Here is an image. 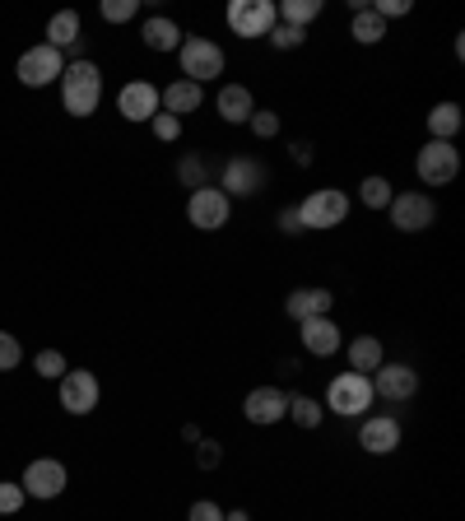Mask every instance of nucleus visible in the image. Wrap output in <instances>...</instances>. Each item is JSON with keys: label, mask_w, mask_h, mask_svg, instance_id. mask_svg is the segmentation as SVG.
I'll return each mask as SVG.
<instances>
[{"label": "nucleus", "mask_w": 465, "mask_h": 521, "mask_svg": "<svg viewBox=\"0 0 465 521\" xmlns=\"http://www.w3.org/2000/svg\"><path fill=\"white\" fill-rule=\"evenodd\" d=\"M219 461H224V447H219L214 438H200V442H196V466H200V470H214Z\"/></svg>", "instance_id": "35"}, {"label": "nucleus", "mask_w": 465, "mask_h": 521, "mask_svg": "<svg viewBox=\"0 0 465 521\" xmlns=\"http://www.w3.org/2000/svg\"><path fill=\"white\" fill-rule=\"evenodd\" d=\"M386 363V349H382V340H377V335H359V340H349V368H354V373H377V368H382Z\"/></svg>", "instance_id": "22"}, {"label": "nucleus", "mask_w": 465, "mask_h": 521, "mask_svg": "<svg viewBox=\"0 0 465 521\" xmlns=\"http://www.w3.org/2000/svg\"><path fill=\"white\" fill-rule=\"evenodd\" d=\"M228 214H233V201H228L224 191L214 187H196L191 191V201H186V219L200 228V233H219L228 224Z\"/></svg>", "instance_id": "6"}, {"label": "nucleus", "mask_w": 465, "mask_h": 521, "mask_svg": "<svg viewBox=\"0 0 465 521\" xmlns=\"http://www.w3.org/2000/svg\"><path fill=\"white\" fill-rule=\"evenodd\" d=\"M19 508H24V489L10 480H0V512L10 517V512H19Z\"/></svg>", "instance_id": "37"}, {"label": "nucleus", "mask_w": 465, "mask_h": 521, "mask_svg": "<svg viewBox=\"0 0 465 521\" xmlns=\"http://www.w3.org/2000/svg\"><path fill=\"white\" fill-rule=\"evenodd\" d=\"M98 396H103V387H98V377L89 373V368H70L66 377H61V410L75 419L93 415L98 410Z\"/></svg>", "instance_id": "7"}, {"label": "nucleus", "mask_w": 465, "mask_h": 521, "mask_svg": "<svg viewBox=\"0 0 465 521\" xmlns=\"http://www.w3.org/2000/svg\"><path fill=\"white\" fill-rule=\"evenodd\" d=\"M98 98H103V70L93 66V61H70L61 70V107H66L70 117H93L98 112Z\"/></svg>", "instance_id": "1"}, {"label": "nucleus", "mask_w": 465, "mask_h": 521, "mask_svg": "<svg viewBox=\"0 0 465 521\" xmlns=\"http://www.w3.org/2000/svg\"><path fill=\"white\" fill-rule=\"evenodd\" d=\"M266 163L261 159H247V154H238V159L224 163V182H219V191H224L228 201L233 196H256V191L266 187Z\"/></svg>", "instance_id": "10"}, {"label": "nucleus", "mask_w": 465, "mask_h": 521, "mask_svg": "<svg viewBox=\"0 0 465 521\" xmlns=\"http://www.w3.org/2000/svg\"><path fill=\"white\" fill-rule=\"evenodd\" d=\"M224 521H252V512H242V508H233V512H224Z\"/></svg>", "instance_id": "42"}, {"label": "nucleus", "mask_w": 465, "mask_h": 521, "mask_svg": "<svg viewBox=\"0 0 465 521\" xmlns=\"http://www.w3.org/2000/svg\"><path fill=\"white\" fill-rule=\"evenodd\" d=\"M391 196H396V191H391V182H386L382 173H372V177H363V182H359L363 210H386V205H391Z\"/></svg>", "instance_id": "26"}, {"label": "nucleus", "mask_w": 465, "mask_h": 521, "mask_svg": "<svg viewBox=\"0 0 465 521\" xmlns=\"http://www.w3.org/2000/svg\"><path fill=\"white\" fill-rule=\"evenodd\" d=\"M372 382L363 373H340L326 387V405H331V415H340V419H359L363 410H372Z\"/></svg>", "instance_id": "3"}, {"label": "nucleus", "mask_w": 465, "mask_h": 521, "mask_svg": "<svg viewBox=\"0 0 465 521\" xmlns=\"http://www.w3.org/2000/svg\"><path fill=\"white\" fill-rule=\"evenodd\" d=\"M66 484H70L66 466L52 461V456H38V461H28L24 484H19V489H24L28 498H56V494H66Z\"/></svg>", "instance_id": "12"}, {"label": "nucleus", "mask_w": 465, "mask_h": 521, "mask_svg": "<svg viewBox=\"0 0 465 521\" xmlns=\"http://www.w3.org/2000/svg\"><path fill=\"white\" fill-rule=\"evenodd\" d=\"M298 428H321V419H326V410H321V401H312V396H289V415Z\"/></svg>", "instance_id": "28"}, {"label": "nucleus", "mask_w": 465, "mask_h": 521, "mask_svg": "<svg viewBox=\"0 0 465 521\" xmlns=\"http://www.w3.org/2000/svg\"><path fill=\"white\" fill-rule=\"evenodd\" d=\"M247 126H252V131L261 135V140H275V135H279V117H275V112H266V107H256Z\"/></svg>", "instance_id": "36"}, {"label": "nucleus", "mask_w": 465, "mask_h": 521, "mask_svg": "<svg viewBox=\"0 0 465 521\" xmlns=\"http://www.w3.org/2000/svg\"><path fill=\"white\" fill-rule=\"evenodd\" d=\"M298 331H303V349L307 354H317V359H331V354H340V326H335L331 317H307L298 321Z\"/></svg>", "instance_id": "18"}, {"label": "nucleus", "mask_w": 465, "mask_h": 521, "mask_svg": "<svg viewBox=\"0 0 465 521\" xmlns=\"http://www.w3.org/2000/svg\"><path fill=\"white\" fill-rule=\"evenodd\" d=\"M414 173H419L424 187H447V182L461 173V149H456L452 140H428V145L419 149V159H414Z\"/></svg>", "instance_id": "4"}, {"label": "nucleus", "mask_w": 465, "mask_h": 521, "mask_svg": "<svg viewBox=\"0 0 465 521\" xmlns=\"http://www.w3.org/2000/svg\"><path fill=\"white\" fill-rule=\"evenodd\" d=\"M177 56H182V80H191V84L214 80V75H224V66H228L224 47L214 38H182Z\"/></svg>", "instance_id": "2"}, {"label": "nucleus", "mask_w": 465, "mask_h": 521, "mask_svg": "<svg viewBox=\"0 0 465 521\" xmlns=\"http://www.w3.org/2000/svg\"><path fill=\"white\" fill-rule=\"evenodd\" d=\"M19 363H24V345H19L10 331H0V373H10Z\"/></svg>", "instance_id": "32"}, {"label": "nucleus", "mask_w": 465, "mask_h": 521, "mask_svg": "<svg viewBox=\"0 0 465 521\" xmlns=\"http://www.w3.org/2000/svg\"><path fill=\"white\" fill-rule=\"evenodd\" d=\"M279 228H284V233H293V238H298V233H307L303 219H298V210H279Z\"/></svg>", "instance_id": "40"}, {"label": "nucleus", "mask_w": 465, "mask_h": 521, "mask_svg": "<svg viewBox=\"0 0 465 521\" xmlns=\"http://www.w3.org/2000/svg\"><path fill=\"white\" fill-rule=\"evenodd\" d=\"M331 303H335V294H331V289H293V294L284 298V312H289L293 321H307V317H331Z\"/></svg>", "instance_id": "19"}, {"label": "nucleus", "mask_w": 465, "mask_h": 521, "mask_svg": "<svg viewBox=\"0 0 465 521\" xmlns=\"http://www.w3.org/2000/svg\"><path fill=\"white\" fill-rule=\"evenodd\" d=\"M186 521H224V508H219V503H210V498H200V503H191Z\"/></svg>", "instance_id": "38"}, {"label": "nucleus", "mask_w": 465, "mask_h": 521, "mask_svg": "<svg viewBox=\"0 0 465 521\" xmlns=\"http://www.w3.org/2000/svg\"><path fill=\"white\" fill-rule=\"evenodd\" d=\"M140 38H145L149 52H177V47H182V28H177L173 19H163V14H154V19H145V28H140Z\"/></svg>", "instance_id": "21"}, {"label": "nucleus", "mask_w": 465, "mask_h": 521, "mask_svg": "<svg viewBox=\"0 0 465 521\" xmlns=\"http://www.w3.org/2000/svg\"><path fill=\"white\" fill-rule=\"evenodd\" d=\"M200 84H191V80H173L168 89H159V112H168V117H177L182 121L186 112H196L200 107Z\"/></svg>", "instance_id": "20"}, {"label": "nucleus", "mask_w": 465, "mask_h": 521, "mask_svg": "<svg viewBox=\"0 0 465 521\" xmlns=\"http://www.w3.org/2000/svg\"><path fill=\"white\" fill-rule=\"evenodd\" d=\"M33 368H38L42 377H52V382H61V377L70 373V368H66V354H61V349H42L38 359H33Z\"/></svg>", "instance_id": "30"}, {"label": "nucleus", "mask_w": 465, "mask_h": 521, "mask_svg": "<svg viewBox=\"0 0 465 521\" xmlns=\"http://www.w3.org/2000/svg\"><path fill=\"white\" fill-rule=\"evenodd\" d=\"M298 219H303V228H340L349 219V196L335 187L312 191V196L298 205Z\"/></svg>", "instance_id": "5"}, {"label": "nucleus", "mask_w": 465, "mask_h": 521, "mask_svg": "<svg viewBox=\"0 0 465 521\" xmlns=\"http://www.w3.org/2000/svg\"><path fill=\"white\" fill-rule=\"evenodd\" d=\"M80 42V14L75 10H61V14H52V24H47V47H75Z\"/></svg>", "instance_id": "23"}, {"label": "nucleus", "mask_w": 465, "mask_h": 521, "mask_svg": "<svg viewBox=\"0 0 465 521\" xmlns=\"http://www.w3.org/2000/svg\"><path fill=\"white\" fill-rule=\"evenodd\" d=\"M61 70H66V61H61V52L56 47H28L24 56H19V84H28V89H42V84L61 80Z\"/></svg>", "instance_id": "11"}, {"label": "nucleus", "mask_w": 465, "mask_h": 521, "mask_svg": "<svg viewBox=\"0 0 465 521\" xmlns=\"http://www.w3.org/2000/svg\"><path fill=\"white\" fill-rule=\"evenodd\" d=\"M266 38L275 42L279 52H293V47H303V42H307V28H293V24H279V19H275V28H270Z\"/></svg>", "instance_id": "29"}, {"label": "nucleus", "mask_w": 465, "mask_h": 521, "mask_svg": "<svg viewBox=\"0 0 465 521\" xmlns=\"http://www.w3.org/2000/svg\"><path fill=\"white\" fill-rule=\"evenodd\" d=\"M349 33H354V42H363V47H377V42L386 38V19H377V14H372V5H363V10H354V24H349Z\"/></svg>", "instance_id": "25"}, {"label": "nucleus", "mask_w": 465, "mask_h": 521, "mask_svg": "<svg viewBox=\"0 0 465 521\" xmlns=\"http://www.w3.org/2000/svg\"><path fill=\"white\" fill-rule=\"evenodd\" d=\"M149 131H154V140H163V145H173V140H182V121L168 117V112H159V117L149 121Z\"/></svg>", "instance_id": "33"}, {"label": "nucleus", "mask_w": 465, "mask_h": 521, "mask_svg": "<svg viewBox=\"0 0 465 521\" xmlns=\"http://www.w3.org/2000/svg\"><path fill=\"white\" fill-rule=\"evenodd\" d=\"M275 14H279V24L307 28L321 14V0H284V5H275Z\"/></svg>", "instance_id": "27"}, {"label": "nucleus", "mask_w": 465, "mask_h": 521, "mask_svg": "<svg viewBox=\"0 0 465 521\" xmlns=\"http://www.w3.org/2000/svg\"><path fill=\"white\" fill-rule=\"evenodd\" d=\"M359 447L368 456H391L400 447V419L391 415H368L359 424Z\"/></svg>", "instance_id": "15"}, {"label": "nucleus", "mask_w": 465, "mask_h": 521, "mask_svg": "<svg viewBox=\"0 0 465 521\" xmlns=\"http://www.w3.org/2000/svg\"><path fill=\"white\" fill-rule=\"evenodd\" d=\"M377 19H405L410 14V0H382V5H372Z\"/></svg>", "instance_id": "39"}, {"label": "nucleus", "mask_w": 465, "mask_h": 521, "mask_svg": "<svg viewBox=\"0 0 465 521\" xmlns=\"http://www.w3.org/2000/svg\"><path fill=\"white\" fill-rule=\"evenodd\" d=\"M275 5L270 0H233L228 5V28L238 33V38H266L270 28H275Z\"/></svg>", "instance_id": "9"}, {"label": "nucleus", "mask_w": 465, "mask_h": 521, "mask_svg": "<svg viewBox=\"0 0 465 521\" xmlns=\"http://www.w3.org/2000/svg\"><path fill=\"white\" fill-rule=\"evenodd\" d=\"M177 177H182L191 191H196V187H210V182H205V163H200L196 154H186V159L177 163Z\"/></svg>", "instance_id": "34"}, {"label": "nucleus", "mask_w": 465, "mask_h": 521, "mask_svg": "<svg viewBox=\"0 0 465 521\" xmlns=\"http://www.w3.org/2000/svg\"><path fill=\"white\" fill-rule=\"evenodd\" d=\"M293 159L307 168V163H312V145H303V140H298V145H293Z\"/></svg>", "instance_id": "41"}, {"label": "nucleus", "mask_w": 465, "mask_h": 521, "mask_svg": "<svg viewBox=\"0 0 465 521\" xmlns=\"http://www.w3.org/2000/svg\"><path fill=\"white\" fill-rule=\"evenodd\" d=\"M98 14H103L107 24H126V19H135V14H140V5H135V0H103V5H98Z\"/></svg>", "instance_id": "31"}, {"label": "nucleus", "mask_w": 465, "mask_h": 521, "mask_svg": "<svg viewBox=\"0 0 465 521\" xmlns=\"http://www.w3.org/2000/svg\"><path fill=\"white\" fill-rule=\"evenodd\" d=\"M214 112L228 121V126H247L256 112V98L247 84H219V94H214Z\"/></svg>", "instance_id": "17"}, {"label": "nucleus", "mask_w": 465, "mask_h": 521, "mask_svg": "<svg viewBox=\"0 0 465 521\" xmlns=\"http://www.w3.org/2000/svg\"><path fill=\"white\" fill-rule=\"evenodd\" d=\"M461 107L456 103H438L433 112H428V135L433 140H456V131H461Z\"/></svg>", "instance_id": "24"}, {"label": "nucleus", "mask_w": 465, "mask_h": 521, "mask_svg": "<svg viewBox=\"0 0 465 521\" xmlns=\"http://www.w3.org/2000/svg\"><path fill=\"white\" fill-rule=\"evenodd\" d=\"M242 415H247V424H279V419L289 415V396L279 387H252L247 391V401H242Z\"/></svg>", "instance_id": "14"}, {"label": "nucleus", "mask_w": 465, "mask_h": 521, "mask_svg": "<svg viewBox=\"0 0 465 521\" xmlns=\"http://www.w3.org/2000/svg\"><path fill=\"white\" fill-rule=\"evenodd\" d=\"M391 224L400 228V233H424L433 219H438V205L428 201L424 191H400V196H391Z\"/></svg>", "instance_id": "8"}, {"label": "nucleus", "mask_w": 465, "mask_h": 521, "mask_svg": "<svg viewBox=\"0 0 465 521\" xmlns=\"http://www.w3.org/2000/svg\"><path fill=\"white\" fill-rule=\"evenodd\" d=\"M117 112L126 121H154L159 117V89L149 80H135V84H121L117 94Z\"/></svg>", "instance_id": "16"}, {"label": "nucleus", "mask_w": 465, "mask_h": 521, "mask_svg": "<svg viewBox=\"0 0 465 521\" xmlns=\"http://www.w3.org/2000/svg\"><path fill=\"white\" fill-rule=\"evenodd\" d=\"M372 382V396H382V401H410L414 391H419V373H414L410 363H382L377 373L368 377Z\"/></svg>", "instance_id": "13"}]
</instances>
